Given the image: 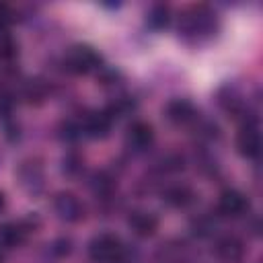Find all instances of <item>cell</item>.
Listing matches in <instances>:
<instances>
[{
	"instance_id": "obj_5",
	"label": "cell",
	"mask_w": 263,
	"mask_h": 263,
	"mask_svg": "<svg viewBox=\"0 0 263 263\" xmlns=\"http://www.w3.org/2000/svg\"><path fill=\"white\" fill-rule=\"evenodd\" d=\"M53 212H55V216L62 222H68V224L80 222L84 218V205H82V201L74 193H70V191H60L53 197Z\"/></svg>"
},
{
	"instance_id": "obj_2",
	"label": "cell",
	"mask_w": 263,
	"mask_h": 263,
	"mask_svg": "<svg viewBox=\"0 0 263 263\" xmlns=\"http://www.w3.org/2000/svg\"><path fill=\"white\" fill-rule=\"evenodd\" d=\"M125 255L127 251L115 234L103 232L88 242V257L92 263H123Z\"/></svg>"
},
{
	"instance_id": "obj_11",
	"label": "cell",
	"mask_w": 263,
	"mask_h": 263,
	"mask_svg": "<svg viewBox=\"0 0 263 263\" xmlns=\"http://www.w3.org/2000/svg\"><path fill=\"white\" fill-rule=\"evenodd\" d=\"M82 134L95 140H103L109 136L113 127V119L107 115V111H92L82 119Z\"/></svg>"
},
{
	"instance_id": "obj_23",
	"label": "cell",
	"mask_w": 263,
	"mask_h": 263,
	"mask_svg": "<svg viewBox=\"0 0 263 263\" xmlns=\"http://www.w3.org/2000/svg\"><path fill=\"white\" fill-rule=\"evenodd\" d=\"M60 136H62L64 140H68V142H74V140H78V138L82 136V125L76 123V121H72V119H68V121L62 123Z\"/></svg>"
},
{
	"instance_id": "obj_21",
	"label": "cell",
	"mask_w": 263,
	"mask_h": 263,
	"mask_svg": "<svg viewBox=\"0 0 263 263\" xmlns=\"http://www.w3.org/2000/svg\"><path fill=\"white\" fill-rule=\"evenodd\" d=\"M214 228H216L214 218H210L205 214H201V216H197V218L191 220V230L197 236H210V234H214Z\"/></svg>"
},
{
	"instance_id": "obj_3",
	"label": "cell",
	"mask_w": 263,
	"mask_h": 263,
	"mask_svg": "<svg viewBox=\"0 0 263 263\" xmlns=\"http://www.w3.org/2000/svg\"><path fill=\"white\" fill-rule=\"evenodd\" d=\"M101 64V55L90 45H74L64 55V68L72 74H88L97 70Z\"/></svg>"
},
{
	"instance_id": "obj_6",
	"label": "cell",
	"mask_w": 263,
	"mask_h": 263,
	"mask_svg": "<svg viewBox=\"0 0 263 263\" xmlns=\"http://www.w3.org/2000/svg\"><path fill=\"white\" fill-rule=\"evenodd\" d=\"M216 212L222 218H240L249 212V199L236 189H224L218 195Z\"/></svg>"
},
{
	"instance_id": "obj_28",
	"label": "cell",
	"mask_w": 263,
	"mask_h": 263,
	"mask_svg": "<svg viewBox=\"0 0 263 263\" xmlns=\"http://www.w3.org/2000/svg\"><path fill=\"white\" fill-rule=\"evenodd\" d=\"M0 263H2V255H0Z\"/></svg>"
},
{
	"instance_id": "obj_1",
	"label": "cell",
	"mask_w": 263,
	"mask_h": 263,
	"mask_svg": "<svg viewBox=\"0 0 263 263\" xmlns=\"http://www.w3.org/2000/svg\"><path fill=\"white\" fill-rule=\"evenodd\" d=\"M177 31L187 43H205L218 33L216 12L205 4H193L181 14Z\"/></svg>"
},
{
	"instance_id": "obj_19",
	"label": "cell",
	"mask_w": 263,
	"mask_h": 263,
	"mask_svg": "<svg viewBox=\"0 0 263 263\" xmlns=\"http://www.w3.org/2000/svg\"><path fill=\"white\" fill-rule=\"evenodd\" d=\"M21 95H23V99H25L27 103L39 105V103H43V99H45V95H47V88H45V84H43L41 80H27V82L23 84Z\"/></svg>"
},
{
	"instance_id": "obj_27",
	"label": "cell",
	"mask_w": 263,
	"mask_h": 263,
	"mask_svg": "<svg viewBox=\"0 0 263 263\" xmlns=\"http://www.w3.org/2000/svg\"><path fill=\"white\" fill-rule=\"evenodd\" d=\"M4 205H6V197H4V193L0 191V212L4 210Z\"/></svg>"
},
{
	"instance_id": "obj_8",
	"label": "cell",
	"mask_w": 263,
	"mask_h": 263,
	"mask_svg": "<svg viewBox=\"0 0 263 263\" xmlns=\"http://www.w3.org/2000/svg\"><path fill=\"white\" fill-rule=\"evenodd\" d=\"M212 253L224 263H238L245 257V245L240 238H236L232 234H224L214 240Z\"/></svg>"
},
{
	"instance_id": "obj_4",
	"label": "cell",
	"mask_w": 263,
	"mask_h": 263,
	"mask_svg": "<svg viewBox=\"0 0 263 263\" xmlns=\"http://www.w3.org/2000/svg\"><path fill=\"white\" fill-rule=\"evenodd\" d=\"M236 148H238V154L245 156V158H251V160L259 158V154H261V134H259L257 119L240 123V132L236 136Z\"/></svg>"
},
{
	"instance_id": "obj_10",
	"label": "cell",
	"mask_w": 263,
	"mask_h": 263,
	"mask_svg": "<svg viewBox=\"0 0 263 263\" xmlns=\"http://www.w3.org/2000/svg\"><path fill=\"white\" fill-rule=\"evenodd\" d=\"M197 111L191 101L187 99H173L164 107V117L175 125H191L197 119Z\"/></svg>"
},
{
	"instance_id": "obj_16",
	"label": "cell",
	"mask_w": 263,
	"mask_h": 263,
	"mask_svg": "<svg viewBox=\"0 0 263 263\" xmlns=\"http://www.w3.org/2000/svg\"><path fill=\"white\" fill-rule=\"evenodd\" d=\"M171 23V8L166 4H152L146 12V27L150 31H162Z\"/></svg>"
},
{
	"instance_id": "obj_9",
	"label": "cell",
	"mask_w": 263,
	"mask_h": 263,
	"mask_svg": "<svg viewBox=\"0 0 263 263\" xmlns=\"http://www.w3.org/2000/svg\"><path fill=\"white\" fill-rule=\"evenodd\" d=\"M16 177H18V183L21 187L27 191V193H39L43 189V168L37 160H25L21 162V166L16 168Z\"/></svg>"
},
{
	"instance_id": "obj_14",
	"label": "cell",
	"mask_w": 263,
	"mask_h": 263,
	"mask_svg": "<svg viewBox=\"0 0 263 263\" xmlns=\"http://www.w3.org/2000/svg\"><path fill=\"white\" fill-rule=\"evenodd\" d=\"M162 199H164V203L171 205V208H187L189 203H193L195 193L191 191V187L181 185V183H175V185L164 187Z\"/></svg>"
},
{
	"instance_id": "obj_24",
	"label": "cell",
	"mask_w": 263,
	"mask_h": 263,
	"mask_svg": "<svg viewBox=\"0 0 263 263\" xmlns=\"http://www.w3.org/2000/svg\"><path fill=\"white\" fill-rule=\"evenodd\" d=\"M14 109V97L8 90H0V117H8Z\"/></svg>"
},
{
	"instance_id": "obj_12",
	"label": "cell",
	"mask_w": 263,
	"mask_h": 263,
	"mask_svg": "<svg viewBox=\"0 0 263 263\" xmlns=\"http://www.w3.org/2000/svg\"><path fill=\"white\" fill-rule=\"evenodd\" d=\"M127 226L129 230L136 234V236H142V238H148L156 232L158 228V220L152 212H146V210H134L129 216H127Z\"/></svg>"
},
{
	"instance_id": "obj_17",
	"label": "cell",
	"mask_w": 263,
	"mask_h": 263,
	"mask_svg": "<svg viewBox=\"0 0 263 263\" xmlns=\"http://www.w3.org/2000/svg\"><path fill=\"white\" fill-rule=\"evenodd\" d=\"M90 189H92V193L97 195V197H111V193H113V189H115V179L109 175V173H105V171H99V173H95L92 175V179H90Z\"/></svg>"
},
{
	"instance_id": "obj_26",
	"label": "cell",
	"mask_w": 263,
	"mask_h": 263,
	"mask_svg": "<svg viewBox=\"0 0 263 263\" xmlns=\"http://www.w3.org/2000/svg\"><path fill=\"white\" fill-rule=\"evenodd\" d=\"M51 251L58 255H68L70 253V238H60L51 245Z\"/></svg>"
},
{
	"instance_id": "obj_22",
	"label": "cell",
	"mask_w": 263,
	"mask_h": 263,
	"mask_svg": "<svg viewBox=\"0 0 263 263\" xmlns=\"http://www.w3.org/2000/svg\"><path fill=\"white\" fill-rule=\"evenodd\" d=\"M82 158L76 154V152H70V154H66L64 156V160H62V171L68 175V177H74V175H78L80 171H82Z\"/></svg>"
},
{
	"instance_id": "obj_20",
	"label": "cell",
	"mask_w": 263,
	"mask_h": 263,
	"mask_svg": "<svg viewBox=\"0 0 263 263\" xmlns=\"http://www.w3.org/2000/svg\"><path fill=\"white\" fill-rule=\"evenodd\" d=\"M16 55V41L8 31H0V60L10 62Z\"/></svg>"
},
{
	"instance_id": "obj_18",
	"label": "cell",
	"mask_w": 263,
	"mask_h": 263,
	"mask_svg": "<svg viewBox=\"0 0 263 263\" xmlns=\"http://www.w3.org/2000/svg\"><path fill=\"white\" fill-rule=\"evenodd\" d=\"M105 111H107V115L115 121V119H119V117H125V115L134 113V111H136V101L129 99V97H117V99H113V101L107 105Z\"/></svg>"
},
{
	"instance_id": "obj_13",
	"label": "cell",
	"mask_w": 263,
	"mask_h": 263,
	"mask_svg": "<svg viewBox=\"0 0 263 263\" xmlns=\"http://www.w3.org/2000/svg\"><path fill=\"white\" fill-rule=\"evenodd\" d=\"M31 232V224L27 220H21V222H6L0 226V245L6 247V249H12V247H18L27 234Z\"/></svg>"
},
{
	"instance_id": "obj_7",
	"label": "cell",
	"mask_w": 263,
	"mask_h": 263,
	"mask_svg": "<svg viewBox=\"0 0 263 263\" xmlns=\"http://www.w3.org/2000/svg\"><path fill=\"white\" fill-rule=\"evenodd\" d=\"M123 142L132 152H146L154 144V129L146 121H134L127 125Z\"/></svg>"
},
{
	"instance_id": "obj_25",
	"label": "cell",
	"mask_w": 263,
	"mask_h": 263,
	"mask_svg": "<svg viewBox=\"0 0 263 263\" xmlns=\"http://www.w3.org/2000/svg\"><path fill=\"white\" fill-rule=\"evenodd\" d=\"M12 21H14V10L8 4L0 2V31H8V25Z\"/></svg>"
},
{
	"instance_id": "obj_15",
	"label": "cell",
	"mask_w": 263,
	"mask_h": 263,
	"mask_svg": "<svg viewBox=\"0 0 263 263\" xmlns=\"http://www.w3.org/2000/svg\"><path fill=\"white\" fill-rule=\"evenodd\" d=\"M156 259L158 263H189V251L181 242H171L158 249Z\"/></svg>"
}]
</instances>
